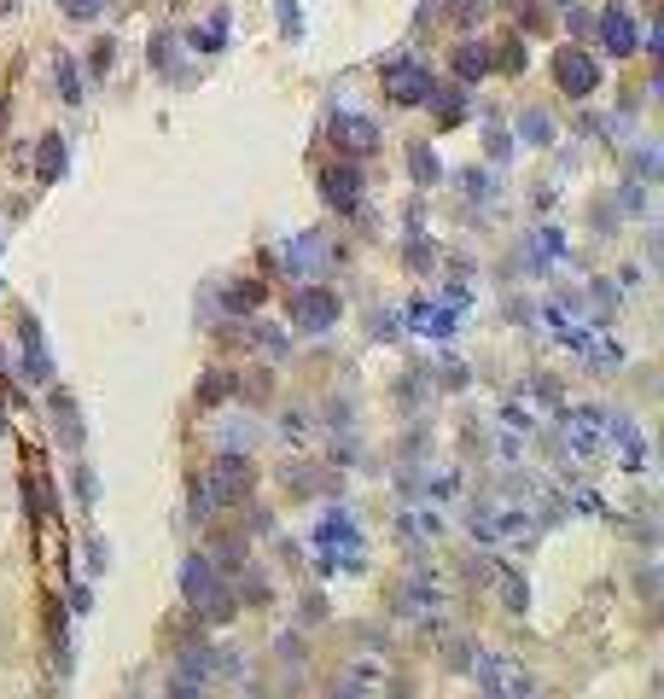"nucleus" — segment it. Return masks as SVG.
<instances>
[{
    "label": "nucleus",
    "instance_id": "10",
    "mask_svg": "<svg viewBox=\"0 0 664 699\" xmlns=\"http://www.w3.org/2000/svg\"><path fill=\"white\" fill-rule=\"evenodd\" d=\"M432 82H437V76L420 65V59H402V65L385 70V100H391V105H426Z\"/></svg>",
    "mask_w": 664,
    "mask_h": 699
},
{
    "label": "nucleus",
    "instance_id": "24",
    "mask_svg": "<svg viewBox=\"0 0 664 699\" xmlns=\"http://www.w3.org/2000/svg\"><path fill=\"white\" fill-rule=\"evenodd\" d=\"M100 6H105V0H59V12L76 18V24H94V18H100Z\"/></svg>",
    "mask_w": 664,
    "mask_h": 699
},
{
    "label": "nucleus",
    "instance_id": "16",
    "mask_svg": "<svg viewBox=\"0 0 664 699\" xmlns=\"http://www.w3.org/2000/svg\"><path fill=\"white\" fill-rule=\"evenodd\" d=\"M338 694H385L391 682H385V665L379 659H362V665H344L338 670V682H332Z\"/></svg>",
    "mask_w": 664,
    "mask_h": 699
},
{
    "label": "nucleus",
    "instance_id": "12",
    "mask_svg": "<svg viewBox=\"0 0 664 699\" xmlns=\"http://www.w3.org/2000/svg\"><path fill=\"white\" fill-rule=\"evenodd\" d=\"M402 618H414V624H443V589L426 583V577H408V583H402Z\"/></svg>",
    "mask_w": 664,
    "mask_h": 699
},
{
    "label": "nucleus",
    "instance_id": "29",
    "mask_svg": "<svg viewBox=\"0 0 664 699\" xmlns=\"http://www.w3.org/2000/svg\"><path fill=\"white\" fill-rule=\"evenodd\" d=\"M111 59H117V47H111V41H100V47H94V76H105V70H111Z\"/></svg>",
    "mask_w": 664,
    "mask_h": 699
},
{
    "label": "nucleus",
    "instance_id": "14",
    "mask_svg": "<svg viewBox=\"0 0 664 699\" xmlns=\"http://www.w3.org/2000/svg\"><path fill=\"white\" fill-rule=\"evenodd\" d=\"M600 47L606 53H618V59H630L635 47H641V35H635V18L624 12V6H612V12H600Z\"/></svg>",
    "mask_w": 664,
    "mask_h": 699
},
{
    "label": "nucleus",
    "instance_id": "23",
    "mask_svg": "<svg viewBox=\"0 0 664 699\" xmlns=\"http://www.w3.org/2000/svg\"><path fill=\"white\" fill-rule=\"evenodd\" d=\"M519 140H531V146H548V140H554V123H548L542 111H525V117H519Z\"/></svg>",
    "mask_w": 664,
    "mask_h": 699
},
{
    "label": "nucleus",
    "instance_id": "13",
    "mask_svg": "<svg viewBox=\"0 0 664 699\" xmlns=\"http://www.w3.org/2000/svg\"><path fill=\"white\" fill-rule=\"evenodd\" d=\"M321 193H327V204L332 210H344V216H356L362 210V169L356 164H338V169H327V181H321Z\"/></svg>",
    "mask_w": 664,
    "mask_h": 699
},
{
    "label": "nucleus",
    "instance_id": "3",
    "mask_svg": "<svg viewBox=\"0 0 664 699\" xmlns=\"http://www.w3.org/2000/svg\"><path fill=\"white\" fill-rule=\"evenodd\" d=\"M606 408H571V414H560V449L565 461H595L600 449H606Z\"/></svg>",
    "mask_w": 664,
    "mask_h": 699
},
{
    "label": "nucleus",
    "instance_id": "26",
    "mask_svg": "<svg viewBox=\"0 0 664 699\" xmlns=\"http://www.w3.org/2000/svg\"><path fill=\"white\" fill-rule=\"evenodd\" d=\"M222 24H228V18H210V30H204V35H193V47H204V53H216V47L228 41V30H222Z\"/></svg>",
    "mask_w": 664,
    "mask_h": 699
},
{
    "label": "nucleus",
    "instance_id": "15",
    "mask_svg": "<svg viewBox=\"0 0 664 699\" xmlns=\"http://www.w3.org/2000/svg\"><path fill=\"white\" fill-rule=\"evenodd\" d=\"M397 531H402V542H408V548H426V542H437V536H443V519L432 513V501H426V507H402V513H397Z\"/></svg>",
    "mask_w": 664,
    "mask_h": 699
},
{
    "label": "nucleus",
    "instance_id": "8",
    "mask_svg": "<svg viewBox=\"0 0 664 699\" xmlns=\"http://www.w3.org/2000/svg\"><path fill=\"white\" fill-rule=\"evenodd\" d=\"M204 490L216 501L245 496V490H251V461H245V449H222V455L210 461V472H204Z\"/></svg>",
    "mask_w": 664,
    "mask_h": 699
},
{
    "label": "nucleus",
    "instance_id": "7",
    "mask_svg": "<svg viewBox=\"0 0 664 699\" xmlns=\"http://www.w3.org/2000/svg\"><path fill=\"white\" fill-rule=\"evenodd\" d=\"M274 263L286 268L292 280H315V274H327V263H332V245H327V233H298V239H286Z\"/></svg>",
    "mask_w": 664,
    "mask_h": 699
},
{
    "label": "nucleus",
    "instance_id": "27",
    "mask_svg": "<svg viewBox=\"0 0 664 699\" xmlns=\"http://www.w3.org/2000/svg\"><path fill=\"white\" fill-rule=\"evenodd\" d=\"M280 30L292 35V41L303 35V12H298V0H280Z\"/></svg>",
    "mask_w": 664,
    "mask_h": 699
},
{
    "label": "nucleus",
    "instance_id": "5",
    "mask_svg": "<svg viewBox=\"0 0 664 699\" xmlns=\"http://www.w3.org/2000/svg\"><path fill=\"white\" fill-rule=\"evenodd\" d=\"M292 327L298 333H332L338 327V315H344V303H338V292H327V286H303V292H292Z\"/></svg>",
    "mask_w": 664,
    "mask_h": 699
},
{
    "label": "nucleus",
    "instance_id": "31",
    "mask_svg": "<svg viewBox=\"0 0 664 699\" xmlns=\"http://www.w3.org/2000/svg\"><path fill=\"white\" fill-rule=\"evenodd\" d=\"M0 111H6V100H0Z\"/></svg>",
    "mask_w": 664,
    "mask_h": 699
},
{
    "label": "nucleus",
    "instance_id": "2",
    "mask_svg": "<svg viewBox=\"0 0 664 699\" xmlns=\"http://www.w3.org/2000/svg\"><path fill=\"white\" fill-rule=\"evenodd\" d=\"M315 560H321V571H344V577H356V571L367 566L362 554V531H356V519L350 513H338V507H327L321 513V525H315Z\"/></svg>",
    "mask_w": 664,
    "mask_h": 699
},
{
    "label": "nucleus",
    "instance_id": "17",
    "mask_svg": "<svg viewBox=\"0 0 664 699\" xmlns=\"http://www.w3.org/2000/svg\"><path fill=\"white\" fill-rule=\"evenodd\" d=\"M490 70H496V53H490L484 41H461V47H455V76H461V82H484Z\"/></svg>",
    "mask_w": 664,
    "mask_h": 699
},
{
    "label": "nucleus",
    "instance_id": "21",
    "mask_svg": "<svg viewBox=\"0 0 664 699\" xmlns=\"http://www.w3.org/2000/svg\"><path fill=\"white\" fill-rule=\"evenodd\" d=\"M257 303H263V280H233V286H228V309H233V315H251Z\"/></svg>",
    "mask_w": 664,
    "mask_h": 699
},
{
    "label": "nucleus",
    "instance_id": "11",
    "mask_svg": "<svg viewBox=\"0 0 664 699\" xmlns=\"http://www.w3.org/2000/svg\"><path fill=\"white\" fill-rule=\"evenodd\" d=\"M332 146L344 158H367V152H379V123L362 117V111H338L332 117Z\"/></svg>",
    "mask_w": 664,
    "mask_h": 699
},
{
    "label": "nucleus",
    "instance_id": "28",
    "mask_svg": "<svg viewBox=\"0 0 664 699\" xmlns=\"http://www.w3.org/2000/svg\"><path fill=\"white\" fill-rule=\"evenodd\" d=\"M257 344H263V356H286V333L280 327H257Z\"/></svg>",
    "mask_w": 664,
    "mask_h": 699
},
{
    "label": "nucleus",
    "instance_id": "22",
    "mask_svg": "<svg viewBox=\"0 0 664 699\" xmlns=\"http://www.w3.org/2000/svg\"><path fill=\"white\" fill-rule=\"evenodd\" d=\"M24 367H30L35 379L47 373V350H41V327L35 321H24Z\"/></svg>",
    "mask_w": 664,
    "mask_h": 699
},
{
    "label": "nucleus",
    "instance_id": "18",
    "mask_svg": "<svg viewBox=\"0 0 664 699\" xmlns=\"http://www.w3.org/2000/svg\"><path fill=\"white\" fill-rule=\"evenodd\" d=\"M426 105H437V123H443V129H455V123H466V94H461V88H437V82H432V94H426Z\"/></svg>",
    "mask_w": 664,
    "mask_h": 699
},
{
    "label": "nucleus",
    "instance_id": "6",
    "mask_svg": "<svg viewBox=\"0 0 664 699\" xmlns=\"http://www.w3.org/2000/svg\"><path fill=\"white\" fill-rule=\"evenodd\" d=\"M181 589H187V600L199 606L204 618H216V624L233 612V600L222 595V583H216V566H210V560H187V566H181Z\"/></svg>",
    "mask_w": 664,
    "mask_h": 699
},
{
    "label": "nucleus",
    "instance_id": "25",
    "mask_svg": "<svg viewBox=\"0 0 664 699\" xmlns=\"http://www.w3.org/2000/svg\"><path fill=\"white\" fill-rule=\"evenodd\" d=\"M59 94H65L70 105L82 100V82H76V65H70V59H59Z\"/></svg>",
    "mask_w": 664,
    "mask_h": 699
},
{
    "label": "nucleus",
    "instance_id": "9",
    "mask_svg": "<svg viewBox=\"0 0 664 699\" xmlns=\"http://www.w3.org/2000/svg\"><path fill=\"white\" fill-rule=\"evenodd\" d=\"M554 82H560L571 100H589L600 88V65L589 53H577V47H560V53H554Z\"/></svg>",
    "mask_w": 664,
    "mask_h": 699
},
{
    "label": "nucleus",
    "instance_id": "1",
    "mask_svg": "<svg viewBox=\"0 0 664 699\" xmlns=\"http://www.w3.org/2000/svg\"><path fill=\"white\" fill-rule=\"evenodd\" d=\"M536 531H542V519L525 507V496H484L472 507V536L484 548H513V542H531Z\"/></svg>",
    "mask_w": 664,
    "mask_h": 699
},
{
    "label": "nucleus",
    "instance_id": "30",
    "mask_svg": "<svg viewBox=\"0 0 664 699\" xmlns=\"http://www.w3.org/2000/svg\"><path fill=\"white\" fill-rule=\"evenodd\" d=\"M0 12H6V0H0Z\"/></svg>",
    "mask_w": 664,
    "mask_h": 699
},
{
    "label": "nucleus",
    "instance_id": "19",
    "mask_svg": "<svg viewBox=\"0 0 664 699\" xmlns=\"http://www.w3.org/2000/svg\"><path fill=\"white\" fill-rule=\"evenodd\" d=\"M65 140H59V134H47V140H41V146H35V175H41V181H59V175H65Z\"/></svg>",
    "mask_w": 664,
    "mask_h": 699
},
{
    "label": "nucleus",
    "instance_id": "4",
    "mask_svg": "<svg viewBox=\"0 0 664 699\" xmlns=\"http://www.w3.org/2000/svg\"><path fill=\"white\" fill-rule=\"evenodd\" d=\"M472 682L484 688V694H507V699H519V694H536V676L519 659H501V653H472Z\"/></svg>",
    "mask_w": 664,
    "mask_h": 699
},
{
    "label": "nucleus",
    "instance_id": "20",
    "mask_svg": "<svg viewBox=\"0 0 664 699\" xmlns=\"http://www.w3.org/2000/svg\"><path fill=\"white\" fill-rule=\"evenodd\" d=\"M408 169H414V181H420V187L443 181V158H437L432 146H408Z\"/></svg>",
    "mask_w": 664,
    "mask_h": 699
}]
</instances>
